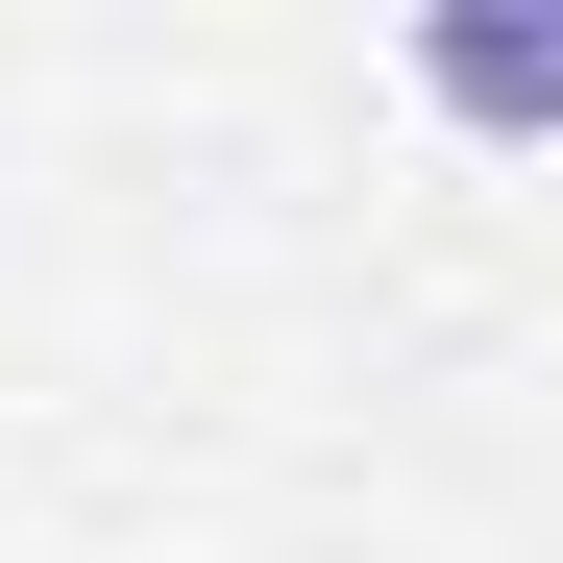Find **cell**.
Wrapping results in <instances>:
<instances>
[{
    "label": "cell",
    "instance_id": "6da1fadb",
    "mask_svg": "<svg viewBox=\"0 0 563 563\" xmlns=\"http://www.w3.org/2000/svg\"><path fill=\"white\" fill-rule=\"evenodd\" d=\"M417 74H441V99H465V123H539V99H563V49H539V25H441Z\"/></svg>",
    "mask_w": 563,
    "mask_h": 563
}]
</instances>
